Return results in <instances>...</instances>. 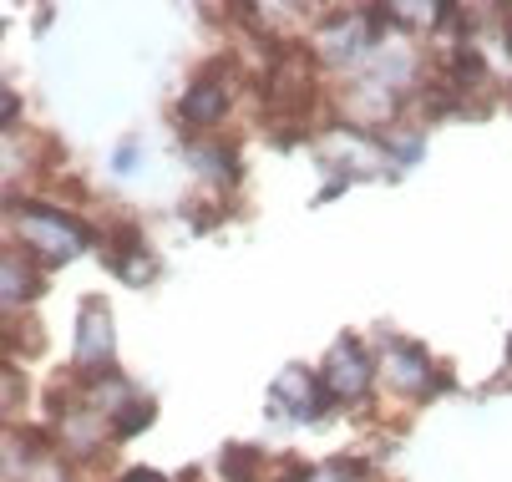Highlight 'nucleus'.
Returning a JSON list of instances; mask_svg holds the SVG:
<instances>
[{
  "instance_id": "obj_1",
  "label": "nucleus",
  "mask_w": 512,
  "mask_h": 482,
  "mask_svg": "<svg viewBox=\"0 0 512 482\" xmlns=\"http://www.w3.org/2000/svg\"><path fill=\"white\" fill-rule=\"evenodd\" d=\"M229 112V87L224 82H213V77H198L183 97V117L188 122H218Z\"/></svg>"
},
{
  "instance_id": "obj_2",
  "label": "nucleus",
  "mask_w": 512,
  "mask_h": 482,
  "mask_svg": "<svg viewBox=\"0 0 512 482\" xmlns=\"http://www.w3.org/2000/svg\"><path fill=\"white\" fill-rule=\"evenodd\" d=\"M330 381L340 396H355L365 381H371V356H365L360 346H340L335 361H330Z\"/></svg>"
},
{
  "instance_id": "obj_3",
  "label": "nucleus",
  "mask_w": 512,
  "mask_h": 482,
  "mask_svg": "<svg viewBox=\"0 0 512 482\" xmlns=\"http://www.w3.org/2000/svg\"><path fill=\"white\" fill-rule=\"evenodd\" d=\"M102 356H112V325H107V315H102V300H87V320H82V361H92L97 371H107Z\"/></svg>"
},
{
  "instance_id": "obj_4",
  "label": "nucleus",
  "mask_w": 512,
  "mask_h": 482,
  "mask_svg": "<svg viewBox=\"0 0 512 482\" xmlns=\"http://www.w3.org/2000/svg\"><path fill=\"white\" fill-rule=\"evenodd\" d=\"M224 472L234 482H259V452L254 447H229L224 452Z\"/></svg>"
},
{
  "instance_id": "obj_5",
  "label": "nucleus",
  "mask_w": 512,
  "mask_h": 482,
  "mask_svg": "<svg viewBox=\"0 0 512 482\" xmlns=\"http://www.w3.org/2000/svg\"><path fill=\"white\" fill-rule=\"evenodd\" d=\"M148 422H153V401H132V406L122 411V417H117V427H112V432H117V437H132L137 427H148Z\"/></svg>"
}]
</instances>
